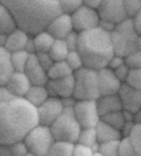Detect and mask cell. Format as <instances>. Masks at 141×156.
<instances>
[{
	"instance_id": "obj_35",
	"label": "cell",
	"mask_w": 141,
	"mask_h": 156,
	"mask_svg": "<svg viewBox=\"0 0 141 156\" xmlns=\"http://www.w3.org/2000/svg\"><path fill=\"white\" fill-rule=\"evenodd\" d=\"M128 18L135 17L141 11V0H122Z\"/></svg>"
},
{
	"instance_id": "obj_5",
	"label": "cell",
	"mask_w": 141,
	"mask_h": 156,
	"mask_svg": "<svg viewBox=\"0 0 141 156\" xmlns=\"http://www.w3.org/2000/svg\"><path fill=\"white\" fill-rule=\"evenodd\" d=\"M75 78V91L74 97L80 99H97L100 97L99 89V76L97 70L89 68H82L74 72Z\"/></svg>"
},
{
	"instance_id": "obj_1",
	"label": "cell",
	"mask_w": 141,
	"mask_h": 156,
	"mask_svg": "<svg viewBox=\"0 0 141 156\" xmlns=\"http://www.w3.org/2000/svg\"><path fill=\"white\" fill-rule=\"evenodd\" d=\"M37 108L24 97L0 102V143L23 141L32 128L38 126Z\"/></svg>"
},
{
	"instance_id": "obj_16",
	"label": "cell",
	"mask_w": 141,
	"mask_h": 156,
	"mask_svg": "<svg viewBox=\"0 0 141 156\" xmlns=\"http://www.w3.org/2000/svg\"><path fill=\"white\" fill-rule=\"evenodd\" d=\"M111 43H113V49L114 53L121 56V57H127L129 53L133 51H135V43L136 38H132L128 37L123 33L119 32L118 30H115L114 32H111Z\"/></svg>"
},
{
	"instance_id": "obj_10",
	"label": "cell",
	"mask_w": 141,
	"mask_h": 156,
	"mask_svg": "<svg viewBox=\"0 0 141 156\" xmlns=\"http://www.w3.org/2000/svg\"><path fill=\"white\" fill-rule=\"evenodd\" d=\"M97 11L101 20L111 21L116 25L128 18L122 0H102Z\"/></svg>"
},
{
	"instance_id": "obj_29",
	"label": "cell",
	"mask_w": 141,
	"mask_h": 156,
	"mask_svg": "<svg viewBox=\"0 0 141 156\" xmlns=\"http://www.w3.org/2000/svg\"><path fill=\"white\" fill-rule=\"evenodd\" d=\"M74 143L56 142L45 156H72Z\"/></svg>"
},
{
	"instance_id": "obj_26",
	"label": "cell",
	"mask_w": 141,
	"mask_h": 156,
	"mask_svg": "<svg viewBox=\"0 0 141 156\" xmlns=\"http://www.w3.org/2000/svg\"><path fill=\"white\" fill-rule=\"evenodd\" d=\"M70 52V49L69 46L67 45L65 40L64 39H56L51 50L49 51L51 58L53 62H63L65 60L68 55Z\"/></svg>"
},
{
	"instance_id": "obj_24",
	"label": "cell",
	"mask_w": 141,
	"mask_h": 156,
	"mask_svg": "<svg viewBox=\"0 0 141 156\" xmlns=\"http://www.w3.org/2000/svg\"><path fill=\"white\" fill-rule=\"evenodd\" d=\"M33 36L34 40V46H36V53L38 52H49L55 43L56 39L51 34L48 30H43Z\"/></svg>"
},
{
	"instance_id": "obj_25",
	"label": "cell",
	"mask_w": 141,
	"mask_h": 156,
	"mask_svg": "<svg viewBox=\"0 0 141 156\" xmlns=\"http://www.w3.org/2000/svg\"><path fill=\"white\" fill-rule=\"evenodd\" d=\"M74 75V71L68 65V63L65 60L63 62H55L51 68L48 70V77L49 80L50 79H60V78H64Z\"/></svg>"
},
{
	"instance_id": "obj_6",
	"label": "cell",
	"mask_w": 141,
	"mask_h": 156,
	"mask_svg": "<svg viewBox=\"0 0 141 156\" xmlns=\"http://www.w3.org/2000/svg\"><path fill=\"white\" fill-rule=\"evenodd\" d=\"M24 142L26 143L30 153L38 156H45L51 147L56 143V140L49 126L38 124L27 133Z\"/></svg>"
},
{
	"instance_id": "obj_37",
	"label": "cell",
	"mask_w": 141,
	"mask_h": 156,
	"mask_svg": "<svg viewBox=\"0 0 141 156\" xmlns=\"http://www.w3.org/2000/svg\"><path fill=\"white\" fill-rule=\"evenodd\" d=\"M126 83L134 87V88L141 89V68L131 69Z\"/></svg>"
},
{
	"instance_id": "obj_3",
	"label": "cell",
	"mask_w": 141,
	"mask_h": 156,
	"mask_svg": "<svg viewBox=\"0 0 141 156\" xmlns=\"http://www.w3.org/2000/svg\"><path fill=\"white\" fill-rule=\"evenodd\" d=\"M77 51L82 56L84 66L94 70L108 66L109 60L115 55L111 34L100 27L80 32Z\"/></svg>"
},
{
	"instance_id": "obj_44",
	"label": "cell",
	"mask_w": 141,
	"mask_h": 156,
	"mask_svg": "<svg viewBox=\"0 0 141 156\" xmlns=\"http://www.w3.org/2000/svg\"><path fill=\"white\" fill-rule=\"evenodd\" d=\"M13 98H16V96L11 92L10 89L6 85L0 87V102H9V101H12Z\"/></svg>"
},
{
	"instance_id": "obj_52",
	"label": "cell",
	"mask_w": 141,
	"mask_h": 156,
	"mask_svg": "<svg viewBox=\"0 0 141 156\" xmlns=\"http://www.w3.org/2000/svg\"><path fill=\"white\" fill-rule=\"evenodd\" d=\"M83 1V5H87L89 7H92V9H99L100 4L102 2V0H82Z\"/></svg>"
},
{
	"instance_id": "obj_56",
	"label": "cell",
	"mask_w": 141,
	"mask_h": 156,
	"mask_svg": "<svg viewBox=\"0 0 141 156\" xmlns=\"http://www.w3.org/2000/svg\"><path fill=\"white\" fill-rule=\"evenodd\" d=\"M92 156H104V155H102L100 151H96V153H94V155Z\"/></svg>"
},
{
	"instance_id": "obj_21",
	"label": "cell",
	"mask_w": 141,
	"mask_h": 156,
	"mask_svg": "<svg viewBox=\"0 0 141 156\" xmlns=\"http://www.w3.org/2000/svg\"><path fill=\"white\" fill-rule=\"evenodd\" d=\"M96 129V134H97V141L99 143L102 142H108V141H115V140H120L121 131L119 129H115L114 127L109 126L108 123L103 122L101 119L97 123V126L95 127Z\"/></svg>"
},
{
	"instance_id": "obj_45",
	"label": "cell",
	"mask_w": 141,
	"mask_h": 156,
	"mask_svg": "<svg viewBox=\"0 0 141 156\" xmlns=\"http://www.w3.org/2000/svg\"><path fill=\"white\" fill-rule=\"evenodd\" d=\"M125 63H126V58L125 57L114 55L110 60H109V63H108V68L111 69V70H115V69H118L122 64H125Z\"/></svg>"
},
{
	"instance_id": "obj_50",
	"label": "cell",
	"mask_w": 141,
	"mask_h": 156,
	"mask_svg": "<svg viewBox=\"0 0 141 156\" xmlns=\"http://www.w3.org/2000/svg\"><path fill=\"white\" fill-rule=\"evenodd\" d=\"M77 99L75 97H67V98H62V103H63V107L64 108H74V105L76 104Z\"/></svg>"
},
{
	"instance_id": "obj_47",
	"label": "cell",
	"mask_w": 141,
	"mask_h": 156,
	"mask_svg": "<svg viewBox=\"0 0 141 156\" xmlns=\"http://www.w3.org/2000/svg\"><path fill=\"white\" fill-rule=\"evenodd\" d=\"M116 24H114V23H111V21H107V20H101L100 21V25H99V27L102 30H104V31H107V32H114L115 30H116Z\"/></svg>"
},
{
	"instance_id": "obj_51",
	"label": "cell",
	"mask_w": 141,
	"mask_h": 156,
	"mask_svg": "<svg viewBox=\"0 0 141 156\" xmlns=\"http://www.w3.org/2000/svg\"><path fill=\"white\" fill-rule=\"evenodd\" d=\"M0 156H12L10 144L0 143Z\"/></svg>"
},
{
	"instance_id": "obj_46",
	"label": "cell",
	"mask_w": 141,
	"mask_h": 156,
	"mask_svg": "<svg viewBox=\"0 0 141 156\" xmlns=\"http://www.w3.org/2000/svg\"><path fill=\"white\" fill-rule=\"evenodd\" d=\"M136 122H125L123 127L121 129V136L122 137H129L134 129V126H135Z\"/></svg>"
},
{
	"instance_id": "obj_17",
	"label": "cell",
	"mask_w": 141,
	"mask_h": 156,
	"mask_svg": "<svg viewBox=\"0 0 141 156\" xmlns=\"http://www.w3.org/2000/svg\"><path fill=\"white\" fill-rule=\"evenodd\" d=\"M31 85L32 84L27 76L24 72H19V71H14L9 79V82L6 83V87L10 89V91L16 97H25Z\"/></svg>"
},
{
	"instance_id": "obj_48",
	"label": "cell",
	"mask_w": 141,
	"mask_h": 156,
	"mask_svg": "<svg viewBox=\"0 0 141 156\" xmlns=\"http://www.w3.org/2000/svg\"><path fill=\"white\" fill-rule=\"evenodd\" d=\"M132 19H133V24H134V27H135L136 33L139 36H141V11L135 17H133Z\"/></svg>"
},
{
	"instance_id": "obj_53",
	"label": "cell",
	"mask_w": 141,
	"mask_h": 156,
	"mask_svg": "<svg viewBox=\"0 0 141 156\" xmlns=\"http://www.w3.org/2000/svg\"><path fill=\"white\" fill-rule=\"evenodd\" d=\"M7 36H9V34L0 32V48H4V49H5L6 41H7Z\"/></svg>"
},
{
	"instance_id": "obj_43",
	"label": "cell",
	"mask_w": 141,
	"mask_h": 156,
	"mask_svg": "<svg viewBox=\"0 0 141 156\" xmlns=\"http://www.w3.org/2000/svg\"><path fill=\"white\" fill-rule=\"evenodd\" d=\"M129 71H131V68L127 65V63L122 64L121 66H119L118 69L114 70L116 77L119 78L122 83H126V82H127V78H128V75H129Z\"/></svg>"
},
{
	"instance_id": "obj_55",
	"label": "cell",
	"mask_w": 141,
	"mask_h": 156,
	"mask_svg": "<svg viewBox=\"0 0 141 156\" xmlns=\"http://www.w3.org/2000/svg\"><path fill=\"white\" fill-rule=\"evenodd\" d=\"M136 122L141 123V109L139 110V112L136 114Z\"/></svg>"
},
{
	"instance_id": "obj_42",
	"label": "cell",
	"mask_w": 141,
	"mask_h": 156,
	"mask_svg": "<svg viewBox=\"0 0 141 156\" xmlns=\"http://www.w3.org/2000/svg\"><path fill=\"white\" fill-rule=\"evenodd\" d=\"M36 56H37V59H38V62L40 63V65L45 69L46 71H48V70L51 68V65L55 63V62L52 60V58H51L49 52H38V53H36Z\"/></svg>"
},
{
	"instance_id": "obj_14",
	"label": "cell",
	"mask_w": 141,
	"mask_h": 156,
	"mask_svg": "<svg viewBox=\"0 0 141 156\" xmlns=\"http://www.w3.org/2000/svg\"><path fill=\"white\" fill-rule=\"evenodd\" d=\"M45 30H48L55 39H65L71 31H74L70 13H60L51 20Z\"/></svg>"
},
{
	"instance_id": "obj_38",
	"label": "cell",
	"mask_w": 141,
	"mask_h": 156,
	"mask_svg": "<svg viewBox=\"0 0 141 156\" xmlns=\"http://www.w3.org/2000/svg\"><path fill=\"white\" fill-rule=\"evenodd\" d=\"M126 63L131 69L141 68V51L135 50L126 57Z\"/></svg>"
},
{
	"instance_id": "obj_20",
	"label": "cell",
	"mask_w": 141,
	"mask_h": 156,
	"mask_svg": "<svg viewBox=\"0 0 141 156\" xmlns=\"http://www.w3.org/2000/svg\"><path fill=\"white\" fill-rule=\"evenodd\" d=\"M49 97H50V92L46 85H31L24 98L33 107L38 108Z\"/></svg>"
},
{
	"instance_id": "obj_49",
	"label": "cell",
	"mask_w": 141,
	"mask_h": 156,
	"mask_svg": "<svg viewBox=\"0 0 141 156\" xmlns=\"http://www.w3.org/2000/svg\"><path fill=\"white\" fill-rule=\"evenodd\" d=\"M25 51H27L30 55H34V53H36V46H34V40H33V36H32V34H31L29 40H27Z\"/></svg>"
},
{
	"instance_id": "obj_13",
	"label": "cell",
	"mask_w": 141,
	"mask_h": 156,
	"mask_svg": "<svg viewBox=\"0 0 141 156\" xmlns=\"http://www.w3.org/2000/svg\"><path fill=\"white\" fill-rule=\"evenodd\" d=\"M123 110L138 114L141 109V89H136L127 83H123L119 91Z\"/></svg>"
},
{
	"instance_id": "obj_33",
	"label": "cell",
	"mask_w": 141,
	"mask_h": 156,
	"mask_svg": "<svg viewBox=\"0 0 141 156\" xmlns=\"http://www.w3.org/2000/svg\"><path fill=\"white\" fill-rule=\"evenodd\" d=\"M135 153L134 146L129 137H121L119 142V156H133Z\"/></svg>"
},
{
	"instance_id": "obj_22",
	"label": "cell",
	"mask_w": 141,
	"mask_h": 156,
	"mask_svg": "<svg viewBox=\"0 0 141 156\" xmlns=\"http://www.w3.org/2000/svg\"><path fill=\"white\" fill-rule=\"evenodd\" d=\"M14 69L11 63V53L4 48H0V87L6 85Z\"/></svg>"
},
{
	"instance_id": "obj_28",
	"label": "cell",
	"mask_w": 141,
	"mask_h": 156,
	"mask_svg": "<svg viewBox=\"0 0 141 156\" xmlns=\"http://www.w3.org/2000/svg\"><path fill=\"white\" fill-rule=\"evenodd\" d=\"M97 142L99 141H97V134H96V129L95 128H82L81 129L77 143L91 148Z\"/></svg>"
},
{
	"instance_id": "obj_58",
	"label": "cell",
	"mask_w": 141,
	"mask_h": 156,
	"mask_svg": "<svg viewBox=\"0 0 141 156\" xmlns=\"http://www.w3.org/2000/svg\"><path fill=\"white\" fill-rule=\"evenodd\" d=\"M133 156H140V155H138V154H134Z\"/></svg>"
},
{
	"instance_id": "obj_32",
	"label": "cell",
	"mask_w": 141,
	"mask_h": 156,
	"mask_svg": "<svg viewBox=\"0 0 141 156\" xmlns=\"http://www.w3.org/2000/svg\"><path fill=\"white\" fill-rule=\"evenodd\" d=\"M65 62L68 63V65L70 66L74 72H76L77 70L84 68V62H83L82 56H81L80 52L77 50H70Z\"/></svg>"
},
{
	"instance_id": "obj_4",
	"label": "cell",
	"mask_w": 141,
	"mask_h": 156,
	"mask_svg": "<svg viewBox=\"0 0 141 156\" xmlns=\"http://www.w3.org/2000/svg\"><path fill=\"white\" fill-rule=\"evenodd\" d=\"M50 128L56 142H67L74 144L77 143L82 129L74 115L72 108H64L62 115L51 124Z\"/></svg>"
},
{
	"instance_id": "obj_2",
	"label": "cell",
	"mask_w": 141,
	"mask_h": 156,
	"mask_svg": "<svg viewBox=\"0 0 141 156\" xmlns=\"http://www.w3.org/2000/svg\"><path fill=\"white\" fill-rule=\"evenodd\" d=\"M12 12L18 27L30 34L45 30L56 16L62 13L58 0H0Z\"/></svg>"
},
{
	"instance_id": "obj_34",
	"label": "cell",
	"mask_w": 141,
	"mask_h": 156,
	"mask_svg": "<svg viewBox=\"0 0 141 156\" xmlns=\"http://www.w3.org/2000/svg\"><path fill=\"white\" fill-rule=\"evenodd\" d=\"M129 138H131L132 143L134 146L135 153L141 156V123H139V122L135 123Z\"/></svg>"
},
{
	"instance_id": "obj_36",
	"label": "cell",
	"mask_w": 141,
	"mask_h": 156,
	"mask_svg": "<svg viewBox=\"0 0 141 156\" xmlns=\"http://www.w3.org/2000/svg\"><path fill=\"white\" fill-rule=\"evenodd\" d=\"M60 10L64 13H72L76 9H78L81 5H83L82 0H58Z\"/></svg>"
},
{
	"instance_id": "obj_57",
	"label": "cell",
	"mask_w": 141,
	"mask_h": 156,
	"mask_svg": "<svg viewBox=\"0 0 141 156\" xmlns=\"http://www.w3.org/2000/svg\"><path fill=\"white\" fill-rule=\"evenodd\" d=\"M25 156H38V155H36V154H32V153H27Z\"/></svg>"
},
{
	"instance_id": "obj_41",
	"label": "cell",
	"mask_w": 141,
	"mask_h": 156,
	"mask_svg": "<svg viewBox=\"0 0 141 156\" xmlns=\"http://www.w3.org/2000/svg\"><path fill=\"white\" fill-rule=\"evenodd\" d=\"M64 40H65L67 45L69 46L70 50H77V48H78V41H80V32H77L75 30L71 31Z\"/></svg>"
},
{
	"instance_id": "obj_31",
	"label": "cell",
	"mask_w": 141,
	"mask_h": 156,
	"mask_svg": "<svg viewBox=\"0 0 141 156\" xmlns=\"http://www.w3.org/2000/svg\"><path fill=\"white\" fill-rule=\"evenodd\" d=\"M119 142L120 140L102 142L99 147V151L104 156H119Z\"/></svg>"
},
{
	"instance_id": "obj_54",
	"label": "cell",
	"mask_w": 141,
	"mask_h": 156,
	"mask_svg": "<svg viewBox=\"0 0 141 156\" xmlns=\"http://www.w3.org/2000/svg\"><path fill=\"white\" fill-rule=\"evenodd\" d=\"M135 50H140L141 51V36H138L136 43H135Z\"/></svg>"
},
{
	"instance_id": "obj_27",
	"label": "cell",
	"mask_w": 141,
	"mask_h": 156,
	"mask_svg": "<svg viewBox=\"0 0 141 156\" xmlns=\"http://www.w3.org/2000/svg\"><path fill=\"white\" fill-rule=\"evenodd\" d=\"M30 56V53L27 51H25V50L12 52L11 53V63H12V66L14 69V71L24 72Z\"/></svg>"
},
{
	"instance_id": "obj_18",
	"label": "cell",
	"mask_w": 141,
	"mask_h": 156,
	"mask_svg": "<svg viewBox=\"0 0 141 156\" xmlns=\"http://www.w3.org/2000/svg\"><path fill=\"white\" fill-rule=\"evenodd\" d=\"M96 104H97V109H99L101 117L107 115V114H110V112L123 110L119 94L101 95L100 97L96 99Z\"/></svg>"
},
{
	"instance_id": "obj_40",
	"label": "cell",
	"mask_w": 141,
	"mask_h": 156,
	"mask_svg": "<svg viewBox=\"0 0 141 156\" xmlns=\"http://www.w3.org/2000/svg\"><path fill=\"white\" fill-rule=\"evenodd\" d=\"M94 151L90 147L83 146L80 143H75L72 149V156H92Z\"/></svg>"
},
{
	"instance_id": "obj_23",
	"label": "cell",
	"mask_w": 141,
	"mask_h": 156,
	"mask_svg": "<svg viewBox=\"0 0 141 156\" xmlns=\"http://www.w3.org/2000/svg\"><path fill=\"white\" fill-rule=\"evenodd\" d=\"M16 29H18V24L14 16L5 5L0 2V32L9 34Z\"/></svg>"
},
{
	"instance_id": "obj_30",
	"label": "cell",
	"mask_w": 141,
	"mask_h": 156,
	"mask_svg": "<svg viewBox=\"0 0 141 156\" xmlns=\"http://www.w3.org/2000/svg\"><path fill=\"white\" fill-rule=\"evenodd\" d=\"M101 119L106 123H108L109 126L114 127L115 129H119L121 131V129L125 124V117H123V112L122 110L121 111H115V112H110V114H107L104 116L101 117Z\"/></svg>"
},
{
	"instance_id": "obj_12",
	"label": "cell",
	"mask_w": 141,
	"mask_h": 156,
	"mask_svg": "<svg viewBox=\"0 0 141 156\" xmlns=\"http://www.w3.org/2000/svg\"><path fill=\"white\" fill-rule=\"evenodd\" d=\"M46 88L50 92L51 97L67 98L74 97L75 91V78L74 75L60 79H50L46 84Z\"/></svg>"
},
{
	"instance_id": "obj_7",
	"label": "cell",
	"mask_w": 141,
	"mask_h": 156,
	"mask_svg": "<svg viewBox=\"0 0 141 156\" xmlns=\"http://www.w3.org/2000/svg\"><path fill=\"white\" fill-rule=\"evenodd\" d=\"M74 115L82 128H95L101 121V115L95 99H80L72 108Z\"/></svg>"
},
{
	"instance_id": "obj_8",
	"label": "cell",
	"mask_w": 141,
	"mask_h": 156,
	"mask_svg": "<svg viewBox=\"0 0 141 156\" xmlns=\"http://www.w3.org/2000/svg\"><path fill=\"white\" fill-rule=\"evenodd\" d=\"M74 30L77 32H84L96 29L100 25V14L96 9L89 7L87 5H81L78 9L70 13Z\"/></svg>"
},
{
	"instance_id": "obj_19",
	"label": "cell",
	"mask_w": 141,
	"mask_h": 156,
	"mask_svg": "<svg viewBox=\"0 0 141 156\" xmlns=\"http://www.w3.org/2000/svg\"><path fill=\"white\" fill-rule=\"evenodd\" d=\"M30 36H31L30 33H27L26 31H24V30L20 29V27L16 29L13 32L9 33L5 49L7 50L10 53L16 52V51L25 50Z\"/></svg>"
},
{
	"instance_id": "obj_15",
	"label": "cell",
	"mask_w": 141,
	"mask_h": 156,
	"mask_svg": "<svg viewBox=\"0 0 141 156\" xmlns=\"http://www.w3.org/2000/svg\"><path fill=\"white\" fill-rule=\"evenodd\" d=\"M24 73L30 79L32 85H46L49 82L48 71L40 65L36 53L30 56L26 68L24 70Z\"/></svg>"
},
{
	"instance_id": "obj_11",
	"label": "cell",
	"mask_w": 141,
	"mask_h": 156,
	"mask_svg": "<svg viewBox=\"0 0 141 156\" xmlns=\"http://www.w3.org/2000/svg\"><path fill=\"white\" fill-rule=\"evenodd\" d=\"M97 76H99V89H100V95H113V94H119L122 82L116 77L114 70L109 69L108 66L97 70Z\"/></svg>"
},
{
	"instance_id": "obj_39",
	"label": "cell",
	"mask_w": 141,
	"mask_h": 156,
	"mask_svg": "<svg viewBox=\"0 0 141 156\" xmlns=\"http://www.w3.org/2000/svg\"><path fill=\"white\" fill-rule=\"evenodd\" d=\"M11 146V151H12V156H25L27 153H30L29 148L26 146V143L23 141H18L10 144Z\"/></svg>"
},
{
	"instance_id": "obj_9",
	"label": "cell",
	"mask_w": 141,
	"mask_h": 156,
	"mask_svg": "<svg viewBox=\"0 0 141 156\" xmlns=\"http://www.w3.org/2000/svg\"><path fill=\"white\" fill-rule=\"evenodd\" d=\"M64 110L62 99L57 97H49L42 105L37 108V115H38V122L43 126H49L62 115Z\"/></svg>"
}]
</instances>
